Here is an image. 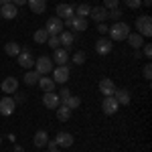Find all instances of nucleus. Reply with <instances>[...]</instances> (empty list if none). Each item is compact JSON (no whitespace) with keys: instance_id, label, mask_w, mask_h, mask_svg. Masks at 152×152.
I'll return each mask as SVG.
<instances>
[{"instance_id":"obj_1","label":"nucleus","mask_w":152,"mask_h":152,"mask_svg":"<svg viewBox=\"0 0 152 152\" xmlns=\"http://www.w3.org/2000/svg\"><path fill=\"white\" fill-rule=\"evenodd\" d=\"M110 39L112 41H126V37L130 35V26L126 23H122V20H118L110 26Z\"/></svg>"},{"instance_id":"obj_2","label":"nucleus","mask_w":152,"mask_h":152,"mask_svg":"<svg viewBox=\"0 0 152 152\" xmlns=\"http://www.w3.org/2000/svg\"><path fill=\"white\" fill-rule=\"evenodd\" d=\"M136 28H138V35L150 37L152 35V18L148 16V14L138 16V18H136Z\"/></svg>"},{"instance_id":"obj_3","label":"nucleus","mask_w":152,"mask_h":152,"mask_svg":"<svg viewBox=\"0 0 152 152\" xmlns=\"http://www.w3.org/2000/svg\"><path fill=\"white\" fill-rule=\"evenodd\" d=\"M35 71L39 73V75H47V73H51L53 71V59L51 57H39L35 59Z\"/></svg>"},{"instance_id":"obj_4","label":"nucleus","mask_w":152,"mask_h":152,"mask_svg":"<svg viewBox=\"0 0 152 152\" xmlns=\"http://www.w3.org/2000/svg\"><path fill=\"white\" fill-rule=\"evenodd\" d=\"M45 31L49 33V37L59 35V33L63 31V20L57 18V16H51V18L47 20V24H45Z\"/></svg>"},{"instance_id":"obj_5","label":"nucleus","mask_w":152,"mask_h":152,"mask_svg":"<svg viewBox=\"0 0 152 152\" xmlns=\"http://www.w3.org/2000/svg\"><path fill=\"white\" fill-rule=\"evenodd\" d=\"M14 107H16V102L12 99L10 95H4L0 99V114L2 116H12L14 114Z\"/></svg>"},{"instance_id":"obj_6","label":"nucleus","mask_w":152,"mask_h":152,"mask_svg":"<svg viewBox=\"0 0 152 152\" xmlns=\"http://www.w3.org/2000/svg\"><path fill=\"white\" fill-rule=\"evenodd\" d=\"M69 79V67L67 65H59L57 69L53 71V81L55 83H67Z\"/></svg>"},{"instance_id":"obj_7","label":"nucleus","mask_w":152,"mask_h":152,"mask_svg":"<svg viewBox=\"0 0 152 152\" xmlns=\"http://www.w3.org/2000/svg\"><path fill=\"white\" fill-rule=\"evenodd\" d=\"M55 12H57V18H61V20H67V18H71V16H75V14H73L75 8H73L71 4H57Z\"/></svg>"},{"instance_id":"obj_8","label":"nucleus","mask_w":152,"mask_h":152,"mask_svg":"<svg viewBox=\"0 0 152 152\" xmlns=\"http://www.w3.org/2000/svg\"><path fill=\"white\" fill-rule=\"evenodd\" d=\"M16 14H18V8H16L12 2H8V4H2V6H0V16H2V18H6V20L16 18Z\"/></svg>"},{"instance_id":"obj_9","label":"nucleus","mask_w":152,"mask_h":152,"mask_svg":"<svg viewBox=\"0 0 152 152\" xmlns=\"http://www.w3.org/2000/svg\"><path fill=\"white\" fill-rule=\"evenodd\" d=\"M118 107H120V105H118V102L114 99V95L104 97V102H102V110H104L107 116H114V114L118 112Z\"/></svg>"},{"instance_id":"obj_10","label":"nucleus","mask_w":152,"mask_h":152,"mask_svg":"<svg viewBox=\"0 0 152 152\" xmlns=\"http://www.w3.org/2000/svg\"><path fill=\"white\" fill-rule=\"evenodd\" d=\"M99 91L104 94V97L114 95V91H116V83L112 81V79H107V77H104V79L99 81Z\"/></svg>"},{"instance_id":"obj_11","label":"nucleus","mask_w":152,"mask_h":152,"mask_svg":"<svg viewBox=\"0 0 152 152\" xmlns=\"http://www.w3.org/2000/svg\"><path fill=\"white\" fill-rule=\"evenodd\" d=\"M0 87H2V91H4V94H16V89H18V79L10 75V77H6V79L2 81Z\"/></svg>"},{"instance_id":"obj_12","label":"nucleus","mask_w":152,"mask_h":152,"mask_svg":"<svg viewBox=\"0 0 152 152\" xmlns=\"http://www.w3.org/2000/svg\"><path fill=\"white\" fill-rule=\"evenodd\" d=\"M112 49H114V45H112V41H110V39H105V37L97 39V43H95V51H97L99 55H107Z\"/></svg>"},{"instance_id":"obj_13","label":"nucleus","mask_w":152,"mask_h":152,"mask_svg":"<svg viewBox=\"0 0 152 152\" xmlns=\"http://www.w3.org/2000/svg\"><path fill=\"white\" fill-rule=\"evenodd\" d=\"M59 43L63 45V49H65V51H69V49L73 47V43H75L73 33H71V31H61V33H59Z\"/></svg>"},{"instance_id":"obj_14","label":"nucleus","mask_w":152,"mask_h":152,"mask_svg":"<svg viewBox=\"0 0 152 152\" xmlns=\"http://www.w3.org/2000/svg\"><path fill=\"white\" fill-rule=\"evenodd\" d=\"M55 142H57V148H69L71 144H73V136H71L69 132H59Z\"/></svg>"},{"instance_id":"obj_15","label":"nucleus","mask_w":152,"mask_h":152,"mask_svg":"<svg viewBox=\"0 0 152 152\" xmlns=\"http://www.w3.org/2000/svg\"><path fill=\"white\" fill-rule=\"evenodd\" d=\"M18 65L24 67V69H31V67L35 65V57H33L28 51H20V53H18Z\"/></svg>"},{"instance_id":"obj_16","label":"nucleus","mask_w":152,"mask_h":152,"mask_svg":"<svg viewBox=\"0 0 152 152\" xmlns=\"http://www.w3.org/2000/svg\"><path fill=\"white\" fill-rule=\"evenodd\" d=\"M114 99L118 102V105H128L130 104V91L124 89V87L122 89H116L114 91Z\"/></svg>"},{"instance_id":"obj_17","label":"nucleus","mask_w":152,"mask_h":152,"mask_svg":"<svg viewBox=\"0 0 152 152\" xmlns=\"http://www.w3.org/2000/svg\"><path fill=\"white\" fill-rule=\"evenodd\" d=\"M43 104L47 105L49 110H57V105H59V95L53 94V91H47V94L43 95Z\"/></svg>"},{"instance_id":"obj_18","label":"nucleus","mask_w":152,"mask_h":152,"mask_svg":"<svg viewBox=\"0 0 152 152\" xmlns=\"http://www.w3.org/2000/svg\"><path fill=\"white\" fill-rule=\"evenodd\" d=\"M67 61H69V53H67L65 49H55V53H53V63H57V65H67Z\"/></svg>"},{"instance_id":"obj_19","label":"nucleus","mask_w":152,"mask_h":152,"mask_svg":"<svg viewBox=\"0 0 152 152\" xmlns=\"http://www.w3.org/2000/svg\"><path fill=\"white\" fill-rule=\"evenodd\" d=\"M37 85L47 94V91H53L55 89V81H53V77H45V75H41L39 77V81H37Z\"/></svg>"},{"instance_id":"obj_20","label":"nucleus","mask_w":152,"mask_h":152,"mask_svg":"<svg viewBox=\"0 0 152 152\" xmlns=\"http://www.w3.org/2000/svg\"><path fill=\"white\" fill-rule=\"evenodd\" d=\"M89 16L94 18L95 23H104L105 18H107V10H105L104 6H95V8H91V12H89Z\"/></svg>"},{"instance_id":"obj_21","label":"nucleus","mask_w":152,"mask_h":152,"mask_svg":"<svg viewBox=\"0 0 152 152\" xmlns=\"http://www.w3.org/2000/svg\"><path fill=\"white\" fill-rule=\"evenodd\" d=\"M126 41L130 43V47H134L136 51H138V49H140L142 45H144V37L138 35V33H130V35L126 37Z\"/></svg>"},{"instance_id":"obj_22","label":"nucleus","mask_w":152,"mask_h":152,"mask_svg":"<svg viewBox=\"0 0 152 152\" xmlns=\"http://www.w3.org/2000/svg\"><path fill=\"white\" fill-rule=\"evenodd\" d=\"M28 6H31V10L35 14H43L47 10V2L45 0H28Z\"/></svg>"},{"instance_id":"obj_23","label":"nucleus","mask_w":152,"mask_h":152,"mask_svg":"<svg viewBox=\"0 0 152 152\" xmlns=\"http://www.w3.org/2000/svg\"><path fill=\"white\" fill-rule=\"evenodd\" d=\"M47 142H49V136H47V132H43V130H39V132L35 134V138H33V144H35L37 148L47 146Z\"/></svg>"},{"instance_id":"obj_24","label":"nucleus","mask_w":152,"mask_h":152,"mask_svg":"<svg viewBox=\"0 0 152 152\" xmlns=\"http://www.w3.org/2000/svg\"><path fill=\"white\" fill-rule=\"evenodd\" d=\"M57 118H59V122H67L71 118V110L65 104H59L57 105Z\"/></svg>"},{"instance_id":"obj_25","label":"nucleus","mask_w":152,"mask_h":152,"mask_svg":"<svg viewBox=\"0 0 152 152\" xmlns=\"http://www.w3.org/2000/svg\"><path fill=\"white\" fill-rule=\"evenodd\" d=\"M20 51H23V49H20V45H16V43H6V45H4V53L10 55V57H18Z\"/></svg>"},{"instance_id":"obj_26","label":"nucleus","mask_w":152,"mask_h":152,"mask_svg":"<svg viewBox=\"0 0 152 152\" xmlns=\"http://www.w3.org/2000/svg\"><path fill=\"white\" fill-rule=\"evenodd\" d=\"M71 28H75V31H85L87 28V18H81V16H73V26Z\"/></svg>"},{"instance_id":"obj_27","label":"nucleus","mask_w":152,"mask_h":152,"mask_svg":"<svg viewBox=\"0 0 152 152\" xmlns=\"http://www.w3.org/2000/svg\"><path fill=\"white\" fill-rule=\"evenodd\" d=\"M39 77H41V75H39L37 71H26V73H24V83H26V85H37Z\"/></svg>"},{"instance_id":"obj_28","label":"nucleus","mask_w":152,"mask_h":152,"mask_svg":"<svg viewBox=\"0 0 152 152\" xmlns=\"http://www.w3.org/2000/svg\"><path fill=\"white\" fill-rule=\"evenodd\" d=\"M33 39H35V43H39V45H45V43H47V39H49V33L45 31V28H39Z\"/></svg>"},{"instance_id":"obj_29","label":"nucleus","mask_w":152,"mask_h":152,"mask_svg":"<svg viewBox=\"0 0 152 152\" xmlns=\"http://www.w3.org/2000/svg\"><path fill=\"white\" fill-rule=\"evenodd\" d=\"M75 12H77V16H81V18H87V16H89V12H91V6H89V4H79Z\"/></svg>"},{"instance_id":"obj_30","label":"nucleus","mask_w":152,"mask_h":152,"mask_svg":"<svg viewBox=\"0 0 152 152\" xmlns=\"http://www.w3.org/2000/svg\"><path fill=\"white\" fill-rule=\"evenodd\" d=\"M65 105H67L69 110H75V107H79V105H81V99H79L77 95H69V97H67V102H65Z\"/></svg>"},{"instance_id":"obj_31","label":"nucleus","mask_w":152,"mask_h":152,"mask_svg":"<svg viewBox=\"0 0 152 152\" xmlns=\"http://www.w3.org/2000/svg\"><path fill=\"white\" fill-rule=\"evenodd\" d=\"M57 95H59V104H65V102H67V97L71 95V91L67 89V87H61Z\"/></svg>"},{"instance_id":"obj_32","label":"nucleus","mask_w":152,"mask_h":152,"mask_svg":"<svg viewBox=\"0 0 152 152\" xmlns=\"http://www.w3.org/2000/svg\"><path fill=\"white\" fill-rule=\"evenodd\" d=\"M73 63H75V65H83V63H85V53H83V51H77V53L73 55Z\"/></svg>"},{"instance_id":"obj_33","label":"nucleus","mask_w":152,"mask_h":152,"mask_svg":"<svg viewBox=\"0 0 152 152\" xmlns=\"http://www.w3.org/2000/svg\"><path fill=\"white\" fill-rule=\"evenodd\" d=\"M47 45H49L51 49H59V45H61V43H59V35L49 37V39H47Z\"/></svg>"},{"instance_id":"obj_34","label":"nucleus","mask_w":152,"mask_h":152,"mask_svg":"<svg viewBox=\"0 0 152 152\" xmlns=\"http://www.w3.org/2000/svg\"><path fill=\"white\" fill-rule=\"evenodd\" d=\"M107 16H110V18H112V20H120V18H122V10H120V8H112V10L107 12Z\"/></svg>"},{"instance_id":"obj_35","label":"nucleus","mask_w":152,"mask_h":152,"mask_svg":"<svg viewBox=\"0 0 152 152\" xmlns=\"http://www.w3.org/2000/svg\"><path fill=\"white\" fill-rule=\"evenodd\" d=\"M118 6H120V0H104L105 10H112V8H118Z\"/></svg>"},{"instance_id":"obj_36","label":"nucleus","mask_w":152,"mask_h":152,"mask_svg":"<svg viewBox=\"0 0 152 152\" xmlns=\"http://www.w3.org/2000/svg\"><path fill=\"white\" fill-rule=\"evenodd\" d=\"M142 75H144V79H148V81L152 79V65H150V63H146V65H144V69H142Z\"/></svg>"},{"instance_id":"obj_37","label":"nucleus","mask_w":152,"mask_h":152,"mask_svg":"<svg viewBox=\"0 0 152 152\" xmlns=\"http://www.w3.org/2000/svg\"><path fill=\"white\" fill-rule=\"evenodd\" d=\"M124 4L128 6V8H140V4H142V0H124Z\"/></svg>"},{"instance_id":"obj_38","label":"nucleus","mask_w":152,"mask_h":152,"mask_svg":"<svg viewBox=\"0 0 152 152\" xmlns=\"http://www.w3.org/2000/svg\"><path fill=\"white\" fill-rule=\"evenodd\" d=\"M97 31H99L102 35H107V31H110V28H107V24H104V23H97Z\"/></svg>"},{"instance_id":"obj_39","label":"nucleus","mask_w":152,"mask_h":152,"mask_svg":"<svg viewBox=\"0 0 152 152\" xmlns=\"http://www.w3.org/2000/svg\"><path fill=\"white\" fill-rule=\"evenodd\" d=\"M144 57L146 59L152 57V45H144Z\"/></svg>"},{"instance_id":"obj_40","label":"nucleus","mask_w":152,"mask_h":152,"mask_svg":"<svg viewBox=\"0 0 152 152\" xmlns=\"http://www.w3.org/2000/svg\"><path fill=\"white\" fill-rule=\"evenodd\" d=\"M26 2H28V0H12V4H14V6H16V8H18V6H20V4H26Z\"/></svg>"},{"instance_id":"obj_41","label":"nucleus","mask_w":152,"mask_h":152,"mask_svg":"<svg viewBox=\"0 0 152 152\" xmlns=\"http://www.w3.org/2000/svg\"><path fill=\"white\" fill-rule=\"evenodd\" d=\"M65 26H67V28H71V26H73V16H71V18H67V20H65Z\"/></svg>"},{"instance_id":"obj_42","label":"nucleus","mask_w":152,"mask_h":152,"mask_svg":"<svg viewBox=\"0 0 152 152\" xmlns=\"http://www.w3.org/2000/svg\"><path fill=\"white\" fill-rule=\"evenodd\" d=\"M47 146H49V148H57V142H55V140H53V142H47Z\"/></svg>"},{"instance_id":"obj_43","label":"nucleus","mask_w":152,"mask_h":152,"mask_svg":"<svg viewBox=\"0 0 152 152\" xmlns=\"http://www.w3.org/2000/svg\"><path fill=\"white\" fill-rule=\"evenodd\" d=\"M8 2H12V0H0V4H8Z\"/></svg>"},{"instance_id":"obj_44","label":"nucleus","mask_w":152,"mask_h":152,"mask_svg":"<svg viewBox=\"0 0 152 152\" xmlns=\"http://www.w3.org/2000/svg\"><path fill=\"white\" fill-rule=\"evenodd\" d=\"M47 152H59V148H49Z\"/></svg>"},{"instance_id":"obj_45","label":"nucleus","mask_w":152,"mask_h":152,"mask_svg":"<svg viewBox=\"0 0 152 152\" xmlns=\"http://www.w3.org/2000/svg\"><path fill=\"white\" fill-rule=\"evenodd\" d=\"M0 144H2V136H0Z\"/></svg>"},{"instance_id":"obj_46","label":"nucleus","mask_w":152,"mask_h":152,"mask_svg":"<svg viewBox=\"0 0 152 152\" xmlns=\"http://www.w3.org/2000/svg\"><path fill=\"white\" fill-rule=\"evenodd\" d=\"M0 6H2V4H0Z\"/></svg>"}]
</instances>
